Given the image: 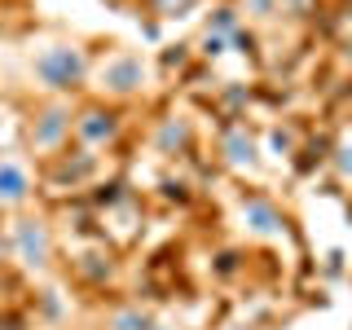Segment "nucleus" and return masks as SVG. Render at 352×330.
Listing matches in <instances>:
<instances>
[{
	"mask_svg": "<svg viewBox=\"0 0 352 330\" xmlns=\"http://www.w3.org/2000/svg\"><path fill=\"white\" fill-rule=\"evenodd\" d=\"M36 75L49 88H75V84H80V75H84V62H80V53H75V49H49L36 62Z\"/></svg>",
	"mask_w": 352,
	"mask_h": 330,
	"instance_id": "1",
	"label": "nucleus"
},
{
	"mask_svg": "<svg viewBox=\"0 0 352 330\" xmlns=\"http://www.w3.org/2000/svg\"><path fill=\"white\" fill-rule=\"evenodd\" d=\"M27 190H31L27 172H22L18 163H0V198H5V203H18V198H27Z\"/></svg>",
	"mask_w": 352,
	"mask_h": 330,
	"instance_id": "2",
	"label": "nucleus"
}]
</instances>
